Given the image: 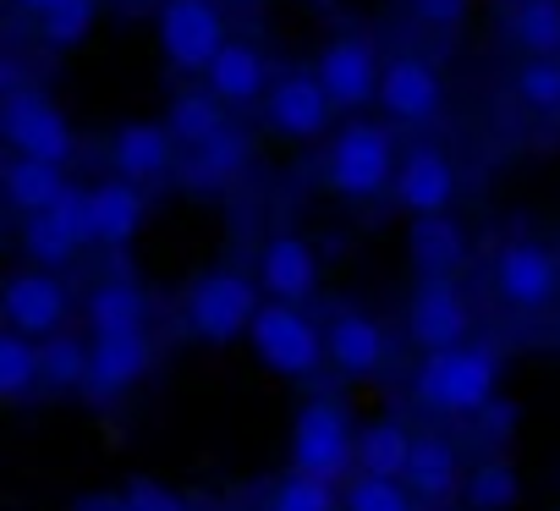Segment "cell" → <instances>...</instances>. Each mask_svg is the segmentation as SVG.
Returning <instances> with one entry per match:
<instances>
[{
    "instance_id": "40",
    "label": "cell",
    "mask_w": 560,
    "mask_h": 511,
    "mask_svg": "<svg viewBox=\"0 0 560 511\" xmlns=\"http://www.w3.org/2000/svg\"><path fill=\"white\" fill-rule=\"evenodd\" d=\"M236 7H253V0H236Z\"/></svg>"
},
{
    "instance_id": "29",
    "label": "cell",
    "mask_w": 560,
    "mask_h": 511,
    "mask_svg": "<svg viewBox=\"0 0 560 511\" xmlns=\"http://www.w3.org/2000/svg\"><path fill=\"white\" fill-rule=\"evenodd\" d=\"M34 385H45V352H39L34 336L7 330V336H0V396L23 402Z\"/></svg>"
},
{
    "instance_id": "30",
    "label": "cell",
    "mask_w": 560,
    "mask_h": 511,
    "mask_svg": "<svg viewBox=\"0 0 560 511\" xmlns=\"http://www.w3.org/2000/svg\"><path fill=\"white\" fill-rule=\"evenodd\" d=\"M247 160H253V143L236 127H225L220 138H209L203 149H192V176L198 182H231V176L247 171Z\"/></svg>"
},
{
    "instance_id": "1",
    "label": "cell",
    "mask_w": 560,
    "mask_h": 511,
    "mask_svg": "<svg viewBox=\"0 0 560 511\" xmlns=\"http://www.w3.org/2000/svg\"><path fill=\"white\" fill-rule=\"evenodd\" d=\"M494 385H500V363L483 347H451V352H429L412 374V396L429 413L445 418H467V413H489L494 407Z\"/></svg>"
},
{
    "instance_id": "7",
    "label": "cell",
    "mask_w": 560,
    "mask_h": 511,
    "mask_svg": "<svg viewBox=\"0 0 560 511\" xmlns=\"http://www.w3.org/2000/svg\"><path fill=\"white\" fill-rule=\"evenodd\" d=\"M225 45L231 39L214 0H165L160 7V50L176 72H209Z\"/></svg>"
},
{
    "instance_id": "2",
    "label": "cell",
    "mask_w": 560,
    "mask_h": 511,
    "mask_svg": "<svg viewBox=\"0 0 560 511\" xmlns=\"http://www.w3.org/2000/svg\"><path fill=\"white\" fill-rule=\"evenodd\" d=\"M247 341H253V358L269 374H280V380H314L319 363H330L325 330L292 303H264L253 330H247Z\"/></svg>"
},
{
    "instance_id": "35",
    "label": "cell",
    "mask_w": 560,
    "mask_h": 511,
    "mask_svg": "<svg viewBox=\"0 0 560 511\" xmlns=\"http://www.w3.org/2000/svg\"><path fill=\"white\" fill-rule=\"evenodd\" d=\"M264 511H336V489L325 478H308V473H292V478H280L269 506Z\"/></svg>"
},
{
    "instance_id": "14",
    "label": "cell",
    "mask_w": 560,
    "mask_h": 511,
    "mask_svg": "<svg viewBox=\"0 0 560 511\" xmlns=\"http://www.w3.org/2000/svg\"><path fill=\"white\" fill-rule=\"evenodd\" d=\"M396 204L412 220L451 214V204H456V165H451V154L434 149V143L407 149L401 154V171H396Z\"/></svg>"
},
{
    "instance_id": "21",
    "label": "cell",
    "mask_w": 560,
    "mask_h": 511,
    "mask_svg": "<svg viewBox=\"0 0 560 511\" xmlns=\"http://www.w3.org/2000/svg\"><path fill=\"white\" fill-rule=\"evenodd\" d=\"M89 209H94V242L121 247V242H132V236H138L149 198H143V187H138V182L110 176V182L89 187Z\"/></svg>"
},
{
    "instance_id": "4",
    "label": "cell",
    "mask_w": 560,
    "mask_h": 511,
    "mask_svg": "<svg viewBox=\"0 0 560 511\" xmlns=\"http://www.w3.org/2000/svg\"><path fill=\"white\" fill-rule=\"evenodd\" d=\"M358 462V434H352V418L341 402L319 396V402H303L298 407V423H292V467L308 473V478H347Z\"/></svg>"
},
{
    "instance_id": "20",
    "label": "cell",
    "mask_w": 560,
    "mask_h": 511,
    "mask_svg": "<svg viewBox=\"0 0 560 511\" xmlns=\"http://www.w3.org/2000/svg\"><path fill=\"white\" fill-rule=\"evenodd\" d=\"M203 89L220 100V105H253V100H264L275 83H269V67H264V56L253 50V45H225L220 56H214V67L203 72Z\"/></svg>"
},
{
    "instance_id": "28",
    "label": "cell",
    "mask_w": 560,
    "mask_h": 511,
    "mask_svg": "<svg viewBox=\"0 0 560 511\" xmlns=\"http://www.w3.org/2000/svg\"><path fill=\"white\" fill-rule=\"evenodd\" d=\"M149 320V298L132 281H100L89 292V330L94 336H116V330H143Z\"/></svg>"
},
{
    "instance_id": "19",
    "label": "cell",
    "mask_w": 560,
    "mask_h": 511,
    "mask_svg": "<svg viewBox=\"0 0 560 511\" xmlns=\"http://www.w3.org/2000/svg\"><path fill=\"white\" fill-rule=\"evenodd\" d=\"M325 352L341 374L363 380V374H380L385 369V352H390V336L380 320L358 314V309H341L330 325H325Z\"/></svg>"
},
{
    "instance_id": "8",
    "label": "cell",
    "mask_w": 560,
    "mask_h": 511,
    "mask_svg": "<svg viewBox=\"0 0 560 511\" xmlns=\"http://www.w3.org/2000/svg\"><path fill=\"white\" fill-rule=\"evenodd\" d=\"M94 242V209L83 187H67V198L34 220H23V253L34 259V270H56L67 259H78V247Z\"/></svg>"
},
{
    "instance_id": "11",
    "label": "cell",
    "mask_w": 560,
    "mask_h": 511,
    "mask_svg": "<svg viewBox=\"0 0 560 511\" xmlns=\"http://www.w3.org/2000/svg\"><path fill=\"white\" fill-rule=\"evenodd\" d=\"M494 292L522 309V314H544L560 298V265L555 253L538 242H505L500 259H494Z\"/></svg>"
},
{
    "instance_id": "32",
    "label": "cell",
    "mask_w": 560,
    "mask_h": 511,
    "mask_svg": "<svg viewBox=\"0 0 560 511\" xmlns=\"http://www.w3.org/2000/svg\"><path fill=\"white\" fill-rule=\"evenodd\" d=\"M516 495H522V484H516V467L511 462H483L467 478V506L472 511H511Z\"/></svg>"
},
{
    "instance_id": "33",
    "label": "cell",
    "mask_w": 560,
    "mask_h": 511,
    "mask_svg": "<svg viewBox=\"0 0 560 511\" xmlns=\"http://www.w3.org/2000/svg\"><path fill=\"white\" fill-rule=\"evenodd\" d=\"M94 12H100V0H61L56 12H45V18H39V39H45V45H56V50H72V45H83V39H89Z\"/></svg>"
},
{
    "instance_id": "22",
    "label": "cell",
    "mask_w": 560,
    "mask_h": 511,
    "mask_svg": "<svg viewBox=\"0 0 560 511\" xmlns=\"http://www.w3.org/2000/svg\"><path fill=\"white\" fill-rule=\"evenodd\" d=\"M407 489L418 500H451L462 484V462H456V445L440 440V434H418L412 445V462H407Z\"/></svg>"
},
{
    "instance_id": "34",
    "label": "cell",
    "mask_w": 560,
    "mask_h": 511,
    "mask_svg": "<svg viewBox=\"0 0 560 511\" xmlns=\"http://www.w3.org/2000/svg\"><path fill=\"white\" fill-rule=\"evenodd\" d=\"M511 89H516L522 105H533L544 116H560V61H522Z\"/></svg>"
},
{
    "instance_id": "6",
    "label": "cell",
    "mask_w": 560,
    "mask_h": 511,
    "mask_svg": "<svg viewBox=\"0 0 560 511\" xmlns=\"http://www.w3.org/2000/svg\"><path fill=\"white\" fill-rule=\"evenodd\" d=\"M0 132L18 149V160H45V165L72 160V127L45 89H18L0 100Z\"/></svg>"
},
{
    "instance_id": "37",
    "label": "cell",
    "mask_w": 560,
    "mask_h": 511,
    "mask_svg": "<svg viewBox=\"0 0 560 511\" xmlns=\"http://www.w3.org/2000/svg\"><path fill=\"white\" fill-rule=\"evenodd\" d=\"M121 511H187V500L176 489H160V484H132L121 495Z\"/></svg>"
},
{
    "instance_id": "5",
    "label": "cell",
    "mask_w": 560,
    "mask_h": 511,
    "mask_svg": "<svg viewBox=\"0 0 560 511\" xmlns=\"http://www.w3.org/2000/svg\"><path fill=\"white\" fill-rule=\"evenodd\" d=\"M258 309H264L258 303V287L247 276H236V270H209L187 292V325L209 347H225V341L247 336L253 320H258Z\"/></svg>"
},
{
    "instance_id": "15",
    "label": "cell",
    "mask_w": 560,
    "mask_h": 511,
    "mask_svg": "<svg viewBox=\"0 0 560 511\" xmlns=\"http://www.w3.org/2000/svg\"><path fill=\"white\" fill-rule=\"evenodd\" d=\"M67 309H72V298L56 270H23L7 281V330H18V336L50 341L61 330Z\"/></svg>"
},
{
    "instance_id": "31",
    "label": "cell",
    "mask_w": 560,
    "mask_h": 511,
    "mask_svg": "<svg viewBox=\"0 0 560 511\" xmlns=\"http://www.w3.org/2000/svg\"><path fill=\"white\" fill-rule=\"evenodd\" d=\"M39 352H45V385H56V391H89V347L78 341V336H50V341H39Z\"/></svg>"
},
{
    "instance_id": "23",
    "label": "cell",
    "mask_w": 560,
    "mask_h": 511,
    "mask_svg": "<svg viewBox=\"0 0 560 511\" xmlns=\"http://www.w3.org/2000/svg\"><path fill=\"white\" fill-rule=\"evenodd\" d=\"M467 259V236L451 214H434V220H412V265L423 281L434 276H456V265Z\"/></svg>"
},
{
    "instance_id": "38",
    "label": "cell",
    "mask_w": 560,
    "mask_h": 511,
    "mask_svg": "<svg viewBox=\"0 0 560 511\" xmlns=\"http://www.w3.org/2000/svg\"><path fill=\"white\" fill-rule=\"evenodd\" d=\"M412 12L429 23V28H456L467 18V0H412Z\"/></svg>"
},
{
    "instance_id": "27",
    "label": "cell",
    "mask_w": 560,
    "mask_h": 511,
    "mask_svg": "<svg viewBox=\"0 0 560 511\" xmlns=\"http://www.w3.org/2000/svg\"><path fill=\"white\" fill-rule=\"evenodd\" d=\"M165 127L176 132V143H182V149H203V143H209V138H220L231 121H225V105H220L209 89H187V94H176V100H171Z\"/></svg>"
},
{
    "instance_id": "17",
    "label": "cell",
    "mask_w": 560,
    "mask_h": 511,
    "mask_svg": "<svg viewBox=\"0 0 560 511\" xmlns=\"http://www.w3.org/2000/svg\"><path fill=\"white\" fill-rule=\"evenodd\" d=\"M176 149L182 143L165 121H127V127L110 132V165H116L121 182H138V187L165 176L176 165Z\"/></svg>"
},
{
    "instance_id": "39",
    "label": "cell",
    "mask_w": 560,
    "mask_h": 511,
    "mask_svg": "<svg viewBox=\"0 0 560 511\" xmlns=\"http://www.w3.org/2000/svg\"><path fill=\"white\" fill-rule=\"evenodd\" d=\"M18 7H23V12H34V18H45V12H56V7H61V0H18Z\"/></svg>"
},
{
    "instance_id": "12",
    "label": "cell",
    "mask_w": 560,
    "mask_h": 511,
    "mask_svg": "<svg viewBox=\"0 0 560 511\" xmlns=\"http://www.w3.org/2000/svg\"><path fill=\"white\" fill-rule=\"evenodd\" d=\"M336 116V100L325 94V83L314 72H292V78H280L269 94H264V121L280 132V138H292V143H308V138H325Z\"/></svg>"
},
{
    "instance_id": "10",
    "label": "cell",
    "mask_w": 560,
    "mask_h": 511,
    "mask_svg": "<svg viewBox=\"0 0 560 511\" xmlns=\"http://www.w3.org/2000/svg\"><path fill=\"white\" fill-rule=\"evenodd\" d=\"M314 78L325 83V94L336 100V111H363L369 100H380V78H385V61L374 56L369 39L358 34H341L319 50L314 61Z\"/></svg>"
},
{
    "instance_id": "26",
    "label": "cell",
    "mask_w": 560,
    "mask_h": 511,
    "mask_svg": "<svg viewBox=\"0 0 560 511\" xmlns=\"http://www.w3.org/2000/svg\"><path fill=\"white\" fill-rule=\"evenodd\" d=\"M511 39L527 61H560V0H516Z\"/></svg>"
},
{
    "instance_id": "16",
    "label": "cell",
    "mask_w": 560,
    "mask_h": 511,
    "mask_svg": "<svg viewBox=\"0 0 560 511\" xmlns=\"http://www.w3.org/2000/svg\"><path fill=\"white\" fill-rule=\"evenodd\" d=\"M258 287L269 292V303L303 309V303L319 292V259H314L308 236H292V231L269 236L264 253H258Z\"/></svg>"
},
{
    "instance_id": "13",
    "label": "cell",
    "mask_w": 560,
    "mask_h": 511,
    "mask_svg": "<svg viewBox=\"0 0 560 511\" xmlns=\"http://www.w3.org/2000/svg\"><path fill=\"white\" fill-rule=\"evenodd\" d=\"M380 105H385L390 121L423 127V121H434L445 111V83H440V72L423 56H390L385 78H380Z\"/></svg>"
},
{
    "instance_id": "24",
    "label": "cell",
    "mask_w": 560,
    "mask_h": 511,
    "mask_svg": "<svg viewBox=\"0 0 560 511\" xmlns=\"http://www.w3.org/2000/svg\"><path fill=\"white\" fill-rule=\"evenodd\" d=\"M412 445H418V434H407V423H396V418L369 423L358 434V473H369V478H401L407 484Z\"/></svg>"
},
{
    "instance_id": "9",
    "label": "cell",
    "mask_w": 560,
    "mask_h": 511,
    "mask_svg": "<svg viewBox=\"0 0 560 511\" xmlns=\"http://www.w3.org/2000/svg\"><path fill=\"white\" fill-rule=\"evenodd\" d=\"M467 330H472V309L462 298V287L451 276H434V281H418L412 292V309H407V336L429 352H451V347H467Z\"/></svg>"
},
{
    "instance_id": "3",
    "label": "cell",
    "mask_w": 560,
    "mask_h": 511,
    "mask_svg": "<svg viewBox=\"0 0 560 511\" xmlns=\"http://www.w3.org/2000/svg\"><path fill=\"white\" fill-rule=\"evenodd\" d=\"M396 143L380 121H352L336 132L330 154H325V182L341 198H380L396 182Z\"/></svg>"
},
{
    "instance_id": "36",
    "label": "cell",
    "mask_w": 560,
    "mask_h": 511,
    "mask_svg": "<svg viewBox=\"0 0 560 511\" xmlns=\"http://www.w3.org/2000/svg\"><path fill=\"white\" fill-rule=\"evenodd\" d=\"M347 511H412V489L401 478H369V473H358L347 484Z\"/></svg>"
},
{
    "instance_id": "25",
    "label": "cell",
    "mask_w": 560,
    "mask_h": 511,
    "mask_svg": "<svg viewBox=\"0 0 560 511\" xmlns=\"http://www.w3.org/2000/svg\"><path fill=\"white\" fill-rule=\"evenodd\" d=\"M7 198L23 220H34V214H45L67 198V176H61V165H45V160H12L7 165Z\"/></svg>"
},
{
    "instance_id": "41",
    "label": "cell",
    "mask_w": 560,
    "mask_h": 511,
    "mask_svg": "<svg viewBox=\"0 0 560 511\" xmlns=\"http://www.w3.org/2000/svg\"><path fill=\"white\" fill-rule=\"evenodd\" d=\"M154 7H165V0H154Z\"/></svg>"
},
{
    "instance_id": "18",
    "label": "cell",
    "mask_w": 560,
    "mask_h": 511,
    "mask_svg": "<svg viewBox=\"0 0 560 511\" xmlns=\"http://www.w3.org/2000/svg\"><path fill=\"white\" fill-rule=\"evenodd\" d=\"M149 336L143 330H116V336H94L89 347V396L110 402L121 391H132L149 374Z\"/></svg>"
}]
</instances>
